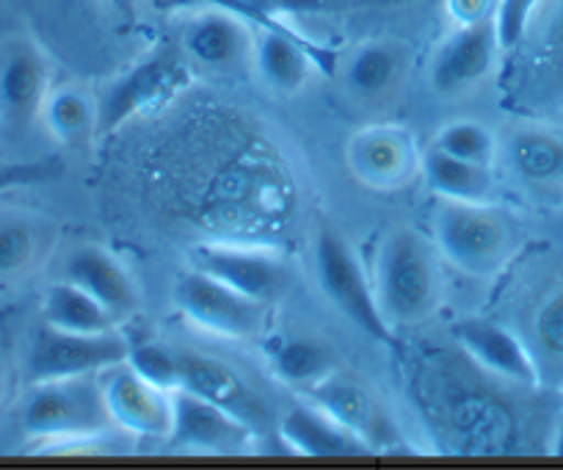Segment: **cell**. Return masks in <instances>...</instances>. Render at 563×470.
<instances>
[{
    "instance_id": "28",
    "label": "cell",
    "mask_w": 563,
    "mask_h": 470,
    "mask_svg": "<svg viewBox=\"0 0 563 470\" xmlns=\"http://www.w3.org/2000/svg\"><path fill=\"white\" fill-rule=\"evenodd\" d=\"M431 147L442 150V153L453 155V159L470 161V164L489 166L492 159H495L497 144L495 136L489 133V128H484L481 122L473 120H459L442 128Z\"/></svg>"
},
{
    "instance_id": "15",
    "label": "cell",
    "mask_w": 563,
    "mask_h": 470,
    "mask_svg": "<svg viewBox=\"0 0 563 470\" xmlns=\"http://www.w3.org/2000/svg\"><path fill=\"white\" fill-rule=\"evenodd\" d=\"M497 51H500V42H497L492 18L459 25L437 47L434 62H431V86L442 95L473 89L492 73Z\"/></svg>"
},
{
    "instance_id": "3",
    "label": "cell",
    "mask_w": 563,
    "mask_h": 470,
    "mask_svg": "<svg viewBox=\"0 0 563 470\" xmlns=\"http://www.w3.org/2000/svg\"><path fill=\"white\" fill-rule=\"evenodd\" d=\"M434 244L440 258L470 277L500 272L514 250V230L486 203L440 199L434 210Z\"/></svg>"
},
{
    "instance_id": "26",
    "label": "cell",
    "mask_w": 563,
    "mask_h": 470,
    "mask_svg": "<svg viewBox=\"0 0 563 470\" xmlns=\"http://www.w3.org/2000/svg\"><path fill=\"white\" fill-rule=\"evenodd\" d=\"M40 120L45 122L47 133L58 144L78 147L97 133V102L86 91L73 89V86L53 89L47 95Z\"/></svg>"
},
{
    "instance_id": "32",
    "label": "cell",
    "mask_w": 563,
    "mask_h": 470,
    "mask_svg": "<svg viewBox=\"0 0 563 470\" xmlns=\"http://www.w3.org/2000/svg\"><path fill=\"white\" fill-rule=\"evenodd\" d=\"M62 175V164L58 161H31V164H9L0 166V194L9 192L14 186H25V183H42L51 177Z\"/></svg>"
},
{
    "instance_id": "31",
    "label": "cell",
    "mask_w": 563,
    "mask_h": 470,
    "mask_svg": "<svg viewBox=\"0 0 563 470\" xmlns=\"http://www.w3.org/2000/svg\"><path fill=\"white\" fill-rule=\"evenodd\" d=\"M533 332L547 358L563 363V285L541 302L533 318Z\"/></svg>"
},
{
    "instance_id": "25",
    "label": "cell",
    "mask_w": 563,
    "mask_h": 470,
    "mask_svg": "<svg viewBox=\"0 0 563 470\" xmlns=\"http://www.w3.org/2000/svg\"><path fill=\"white\" fill-rule=\"evenodd\" d=\"M404 73V53L384 40L362 42L345 62V86L360 97H378L393 89Z\"/></svg>"
},
{
    "instance_id": "14",
    "label": "cell",
    "mask_w": 563,
    "mask_h": 470,
    "mask_svg": "<svg viewBox=\"0 0 563 470\" xmlns=\"http://www.w3.org/2000/svg\"><path fill=\"white\" fill-rule=\"evenodd\" d=\"M345 161L356 181L376 192H395L420 172L415 139L398 125H373L360 131L345 147Z\"/></svg>"
},
{
    "instance_id": "20",
    "label": "cell",
    "mask_w": 563,
    "mask_h": 470,
    "mask_svg": "<svg viewBox=\"0 0 563 470\" xmlns=\"http://www.w3.org/2000/svg\"><path fill=\"white\" fill-rule=\"evenodd\" d=\"M301 396L316 404V407H321L323 413L332 415L334 420H340L345 429L354 431L356 437H362L376 451V440H382V431L387 426V420L378 413L376 402H373V396L365 387L345 380V376H338L332 371L321 382L301 391Z\"/></svg>"
},
{
    "instance_id": "19",
    "label": "cell",
    "mask_w": 563,
    "mask_h": 470,
    "mask_svg": "<svg viewBox=\"0 0 563 470\" xmlns=\"http://www.w3.org/2000/svg\"><path fill=\"white\" fill-rule=\"evenodd\" d=\"M276 435L294 453L301 457H327V459H343V457H367L373 448L367 446L362 437L345 429L340 420L323 413L312 402L301 398L299 404L282 415L276 424Z\"/></svg>"
},
{
    "instance_id": "8",
    "label": "cell",
    "mask_w": 563,
    "mask_h": 470,
    "mask_svg": "<svg viewBox=\"0 0 563 470\" xmlns=\"http://www.w3.org/2000/svg\"><path fill=\"white\" fill-rule=\"evenodd\" d=\"M254 431L243 420L191 391H172V429L166 451L238 457L252 451Z\"/></svg>"
},
{
    "instance_id": "16",
    "label": "cell",
    "mask_w": 563,
    "mask_h": 470,
    "mask_svg": "<svg viewBox=\"0 0 563 470\" xmlns=\"http://www.w3.org/2000/svg\"><path fill=\"white\" fill-rule=\"evenodd\" d=\"M451 335L462 346L464 354L489 374L522 387L541 385L539 363H536L528 346L519 340V335L508 327L470 318V321L453 324Z\"/></svg>"
},
{
    "instance_id": "29",
    "label": "cell",
    "mask_w": 563,
    "mask_h": 470,
    "mask_svg": "<svg viewBox=\"0 0 563 470\" xmlns=\"http://www.w3.org/2000/svg\"><path fill=\"white\" fill-rule=\"evenodd\" d=\"M124 363L150 380L153 385L164 387V391H177L180 387V351L169 349L155 340H144V343H130L128 360Z\"/></svg>"
},
{
    "instance_id": "27",
    "label": "cell",
    "mask_w": 563,
    "mask_h": 470,
    "mask_svg": "<svg viewBox=\"0 0 563 470\" xmlns=\"http://www.w3.org/2000/svg\"><path fill=\"white\" fill-rule=\"evenodd\" d=\"M511 164L525 181L561 183L563 186V139L552 133L528 131L511 139Z\"/></svg>"
},
{
    "instance_id": "22",
    "label": "cell",
    "mask_w": 563,
    "mask_h": 470,
    "mask_svg": "<svg viewBox=\"0 0 563 470\" xmlns=\"http://www.w3.org/2000/svg\"><path fill=\"white\" fill-rule=\"evenodd\" d=\"M420 175L437 199L453 203H486L492 194L489 166L453 159L442 150L429 147L420 153Z\"/></svg>"
},
{
    "instance_id": "6",
    "label": "cell",
    "mask_w": 563,
    "mask_h": 470,
    "mask_svg": "<svg viewBox=\"0 0 563 470\" xmlns=\"http://www.w3.org/2000/svg\"><path fill=\"white\" fill-rule=\"evenodd\" d=\"M194 80L191 69L183 58L155 53L144 58L128 73L111 80L106 91L97 100V136L119 131L124 122L141 113L158 111L166 102L175 100L183 89H188Z\"/></svg>"
},
{
    "instance_id": "4",
    "label": "cell",
    "mask_w": 563,
    "mask_h": 470,
    "mask_svg": "<svg viewBox=\"0 0 563 470\" xmlns=\"http://www.w3.org/2000/svg\"><path fill=\"white\" fill-rule=\"evenodd\" d=\"M312 261H316L318 285L334 305V310L349 318L367 338L378 340V343H395V327L378 307L373 280L367 277L365 266L351 250V244H345L343 236L329 227L318 232Z\"/></svg>"
},
{
    "instance_id": "21",
    "label": "cell",
    "mask_w": 563,
    "mask_h": 470,
    "mask_svg": "<svg viewBox=\"0 0 563 470\" xmlns=\"http://www.w3.org/2000/svg\"><path fill=\"white\" fill-rule=\"evenodd\" d=\"M260 351H263L271 374L299 393L321 382L334 369L332 351L327 346L312 338H299V335H263Z\"/></svg>"
},
{
    "instance_id": "12",
    "label": "cell",
    "mask_w": 563,
    "mask_h": 470,
    "mask_svg": "<svg viewBox=\"0 0 563 470\" xmlns=\"http://www.w3.org/2000/svg\"><path fill=\"white\" fill-rule=\"evenodd\" d=\"M51 95V64L31 40L0 45V122L23 131L42 117Z\"/></svg>"
},
{
    "instance_id": "34",
    "label": "cell",
    "mask_w": 563,
    "mask_h": 470,
    "mask_svg": "<svg viewBox=\"0 0 563 470\" xmlns=\"http://www.w3.org/2000/svg\"><path fill=\"white\" fill-rule=\"evenodd\" d=\"M9 387H12V371H9V365L0 360V407L7 404Z\"/></svg>"
},
{
    "instance_id": "35",
    "label": "cell",
    "mask_w": 563,
    "mask_h": 470,
    "mask_svg": "<svg viewBox=\"0 0 563 470\" xmlns=\"http://www.w3.org/2000/svg\"><path fill=\"white\" fill-rule=\"evenodd\" d=\"M550 453H552V457H563V413H561V418H558L555 431H552Z\"/></svg>"
},
{
    "instance_id": "18",
    "label": "cell",
    "mask_w": 563,
    "mask_h": 470,
    "mask_svg": "<svg viewBox=\"0 0 563 470\" xmlns=\"http://www.w3.org/2000/svg\"><path fill=\"white\" fill-rule=\"evenodd\" d=\"M64 280L80 285L86 294L95 296L117 324L128 321L139 310L141 296L133 274L124 269L119 258H113L102 247L84 244L69 252L67 261H64Z\"/></svg>"
},
{
    "instance_id": "1",
    "label": "cell",
    "mask_w": 563,
    "mask_h": 470,
    "mask_svg": "<svg viewBox=\"0 0 563 470\" xmlns=\"http://www.w3.org/2000/svg\"><path fill=\"white\" fill-rule=\"evenodd\" d=\"M373 291L393 327L420 324L437 310L442 294L440 250L415 230H393L373 269Z\"/></svg>"
},
{
    "instance_id": "36",
    "label": "cell",
    "mask_w": 563,
    "mask_h": 470,
    "mask_svg": "<svg viewBox=\"0 0 563 470\" xmlns=\"http://www.w3.org/2000/svg\"><path fill=\"white\" fill-rule=\"evenodd\" d=\"M561 407H563V393H561Z\"/></svg>"
},
{
    "instance_id": "23",
    "label": "cell",
    "mask_w": 563,
    "mask_h": 470,
    "mask_svg": "<svg viewBox=\"0 0 563 470\" xmlns=\"http://www.w3.org/2000/svg\"><path fill=\"white\" fill-rule=\"evenodd\" d=\"M42 321L64 332H108L119 329L111 313L100 305L91 294L69 280H58L45 291L42 299Z\"/></svg>"
},
{
    "instance_id": "13",
    "label": "cell",
    "mask_w": 563,
    "mask_h": 470,
    "mask_svg": "<svg viewBox=\"0 0 563 470\" xmlns=\"http://www.w3.org/2000/svg\"><path fill=\"white\" fill-rule=\"evenodd\" d=\"M180 387L235 415L257 437L265 435L274 424V413L265 398L224 360L180 351Z\"/></svg>"
},
{
    "instance_id": "5",
    "label": "cell",
    "mask_w": 563,
    "mask_h": 470,
    "mask_svg": "<svg viewBox=\"0 0 563 470\" xmlns=\"http://www.w3.org/2000/svg\"><path fill=\"white\" fill-rule=\"evenodd\" d=\"M128 338L119 329L108 332H64L42 321L25 358V380L31 385L75 376H100L128 360Z\"/></svg>"
},
{
    "instance_id": "10",
    "label": "cell",
    "mask_w": 563,
    "mask_h": 470,
    "mask_svg": "<svg viewBox=\"0 0 563 470\" xmlns=\"http://www.w3.org/2000/svg\"><path fill=\"white\" fill-rule=\"evenodd\" d=\"M252 62L257 75L279 95H296L310 80L312 67L332 75L338 69V53L316 45L290 25L254 29Z\"/></svg>"
},
{
    "instance_id": "33",
    "label": "cell",
    "mask_w": 563,
    "mask_h": 470,
    "mask_svg": "<svg viewBox=\"0 0 563 470\" xmlns=\"http://www.w3.org/2000/svg\"><path fill=\"white\" fill-rule=\"evenodd\" d=\"M497 0H448V12L459 25L492 18Z\"/></svg>"
},
{
    "instance_id": "30",
    "label": "cell",
    "mask_w": 563,
    "mask_h": 470,
    "mask_svg": "<svg viewBox=\"0 0 563 470\" xmlns=\"http://www.w3.org/2000/svg\"><path fill=\"white\" fill-rule=\"evenodd\" d=\"M539 3L541 0H497L495 12H492V23H495L500 51H511V47H517L525 40L530 18H533Z\"/></svg>"
},
{
    "instance_id": "2",
    "label": "cell",
    "mask_w": 563,
    "mask_h": 470,
    "mask_svg": "<svg viewBox=\"0 0 563 470\" xmlns=\"http://www.w3.org/2000/svg\"><path fill=\"white\" fill-rule=\"evenodd\" d=\"M100 376H75L31 385L20 409V429L40 451H64L69 442L100 440L111 429Z\"/></svg>"
},
{
    "instance_id": "7",
    "label": "cell",
    "mask_w": 563,
    "mask_h": 470,
    "mask_svg": "<svg viewBox=\"0 0 563 470\" xmlns=\"http://www.w3.org/2000/svg\"><path fill=\"white\" fill-rule=\"evenodd\" d=\"M172 299L194 327L216 335V338H260L268 327V305L252 299V296H243L241 291L219 283L197 269L177 277Z\"/></svg>"
},
{
    "instance_id": "17",
    "label": "cell",
    "mask_w": 563,
    "mask_h": 470,
    "mask_svg": "<svg viewBox=\"0 0 563 470\" xmlns=\"http://www.w3.org/2000/svg\"><path fill=\"white\" fill-rule=\"evenodd\" d=\"M197 12L180 31L183 53L208 69H232L252 58L254 29L238 14L219 7H194Z\"/></svg>"
},
{
    "instance_id": "24",
    "label": "cell",
    "mask_w": 563,
    "mask_h": 470,
    "mask_svg": "<svg viewBox=\"0 0 563 470\" xmlns=\"http://www.w3.org/2000/svg\"><path fill=\"white\" fill-rule=\"evenodd\" d=\"M47 247V230L36 216L18 208H0V283L29 272Z\"/></svg>"
},
{
    "instance_id": "9",
    "label": "cell",
    "mask_w": 563,
    "mask_h": 470,
    "mask_svg": "<svg viewBox=\"0 0 563 470\" xmlns=\"http://www.w3.org/2000/svg\"><path fill=\"white\" fill-rule=\"evenodd\" d=\"M191 269L241 291L243 296L274 305L290 288V266L285 258L249 247L205 241L191 250Z\"/></svg>"
},
{
    "instance_id": "11",
    "label": "cell",
    "mask_w": 563,
    "mask_h": 470,
    "mask_svg": "<svg viewBox=\"0 0 563 470\" xmlns=\"http://www.w3.org/2000/svg\"><path fill=\"white\" fill-rule=\"evenodd\" d=\"M102 398L117 429L150 440H166L172 429V391L153 385L135 374L128 363H119L100 374Z\"/></svg>"
}]
</instances>
